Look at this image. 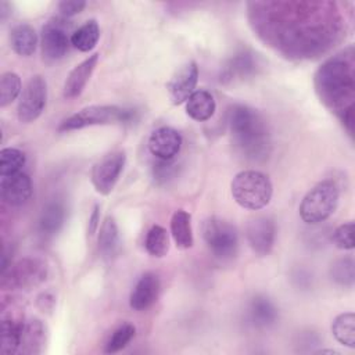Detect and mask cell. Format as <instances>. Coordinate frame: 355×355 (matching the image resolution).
I'll return each mask as SVG.
<instances>
[{
	"instance_id": "cell-7",
	"label": "cell",
	"mask_w": 355,
	"mask_h": 355,
	"mask_svg": "<svg viewBox=\"0 0 355 355\" xmlns=\"http://www.w3.org/2000/svg\"><path fill=\"white\" fill-rule=\"evenodd\" d=\"M49 275L47 263L35 257L22 258L14 263H10L1 272L0 286L6 291L31 290L42 284Z\"/></svg>"
},
{
	"instance_id": "cell-33",
	"label": "cell",
	"mask_w": 355,
	"mask_h": 355,
	"mask_svg": "<svg viewBox=\"0 0 355 355\" xmlns=\"http://www.w3.org/2000/svg\"><path fill=\"white\" fill-rule=\"evenodd\" d=\"M135 334H136V327L132 323H122L110 336V338L105 344L104 352L105 354L119 352L133 340Z\"/></svg>"
},
{
	"instance_id": "cell-27",
	"label": "cell",
	"mask_w": 355,
	"mask_h": 355,
	"mask_svg": "<svg viewBox=\"0 0 355 355\" xmlns=\"http://www.w3.org/2000/svg\"><path fill=\"white\" fill-rule=\"evenodd\" d=\"M331 333L334 338L348 347L355 348V315L354 312H344L337 315L331 322Z\"/></svg>"
},
{
	"instance_id": "cell-18",
	"label": "cell",
	"mask_w": 355,
	"mask_h": 355,
	"mask_svg": "<svg viewBox=\"0 0 355 355\" xmlns=\"http://www.w3.org/2000/svg\"><path fill=\"white\" fill-rule=\"evenodd\" d=\"M24 322L21 318H15L11 313L1 311V327H0V352L4 355H12L19 352L21 334Z\"/></svg>"
},
{
	"instance_id": "cell-36",
	"label": "cell",
	"mask_w": 355,
	"mask_h": 355,
	"mask_svg": "<svg viewBox=\"0 0 355 355\" xmlns=\"http://www.w3.org/2000/svg\"><path fill=\"white\" fill-rule=\"evenodd\" d=\"M86 7V1L83 0H64L58 3V11L62 17H73L79 14Z\"/></svg>"
},
{
	"instance_id": "cell-28",
	"label": "cell",
	"mask_w": 355,
	"mask_h": 355,
	"mask_svg": "<svg viewBox=\"0 0 355 355\" xmlns=\"http://www.w3.org/2000/svg\"><path fill=\"white\" fill-rule=\"evenodd\" d=\"M119 230L115 219L112 216H107L100 227L98 233V250L100 252L110 258L116 254L119 248Z\"/></svg>"
},
{
	"instance_id": "cell-9",
	"label": "cell",
	"mask_w": 355,
	"mask_h": 355,
	"mask_svg": "<svg viewBox=\"0 0 355 355\" xmlns=\"http://www.w3.org/2000/svg\"><path fill=\"white\" fill-rule=\"evenodd\" d=\"M46 101H47L46 79L42 75H35L25 85L18 101L17 116L19 122L31 123L36 121L44 111Z\"/></svg>"
},
{
	"instance_id": "cell-26",
	"label": "cell",
	"mask_w": 355,
	"mask_h": 355,
	"mask_svg": "<svg viewBox=\"0 0 355 355\" xmlns=\"http://www.w3.org/2000/svg\"><path fill=\"white\" fill-rule=\"evenodd\" d=\"M98 39H100V26L96 19H89L83 25H80L76 31L72 32L71 44L82 53H89L96 47Z\"/></svg>"
},
{
	"instance_id": "cell-24",
	"label": "cell",
	"mask_w": 355,
	"mask_h": 355,
	"mask_svg": "<svg viewBox=\"0 0 355 355\" xmlns=\"http://www.w3.org/2000/svg\"><path fill=\"white\" fill-rule=\"evenodd\" d=\"M10 46L15 54L29 57L36 51L37 35L29 24H18L10 31Z\"/></svg>"
},
{
	"instance_id": "cell-19",
	"label": "cell",
	"mask_w": 355,
	"mask_h": 355,
	"mask_svg": "<svg viewBox=\"0 0 355 355\" xmlns=\"http://www.w3.org/2000/svg\"><path fill=\"white\" fill-rule=\"evenodd\" d=\"M258 67L257 57L251 51L243 50L234 54L225 65L220 73V82L229 83L233 80H241L255 72Z\"/></svg>"
},
{
	"instance_id": "cell-3",
	"label": "cell",
	"mask_w": 355,
	"mask_h": 355,
	"mask_svg": "<svg viewBox=\"0 0 355 355\" xmlns=\"http://www.w3.org/2000/svg\"><path fill=\"white\" fill-rule=\"evenodd\" d=\"M227 125L233 146L247 159H265L272 148L270 132L263 116L244 104H234L227 111Z\"/></svg>"
},
{
	"instance_id": "cell-16",
	"label": "cell",
	"mask_w": 355,
	"mask_h": 355,
	"mask_svg": "<svg viewBox=\"0 0 355 355\" xmlns=\"http://www.w3.org/2000/svg\"><path fill=\"white\" fill-rule=\"evenodd\" d=\"M161 290L159 277L154 272L143 273L133 286L129 295V305L135 311L148 309L158 298Z\"/></svg>"
},
{
	"instance_id": "cell-2",
	"label": "cell",
	"mask_w": 355,
	"mask_h": 355,
	"mask_svg": "<svg viewBox=\"0 0 355 355\" xmlns=\"http://www.w3.org/2000/svg\"><path fill=\"white\" fill-rule=\"evenodd\" d=\"M313 87L320 103L354 133L355 51L352 46L329 57L315 72Z\"/></svg>"
},
{
	"instance_id": "cell-15",
	"label": "cell",
	"mask_w": 355,
	"mask_h": 355,
	"mask_svg": "<svg viewBox=\"0 0 355 355\" xmlns=\"http://www.w3.org/2000/svg\"><path fill=\"white\" fill-rule=\"evenodd\" d=\"M32 180L29 175L18 172L0 179L1 200L10 207H21L26 204L32 196Z\"/></svg>"
},
{
	"instance_id": "cell-22",
	"label": "cell",
	"mask_w": 355,
	"mask_h": 355,
	"mask_svg": "<svg viewBox=\"0 0 355 355\" xmlns=\"http://www.w3.org/2000/svg\"><path fill=\"white\" fill-rule=\"evenodd\" d=\"M67 218V209L64 202L54 200L47 202L39 216V230L43 236H55L64 226Z\"/></svg>"
},
{
	"instance_id": "cell-8",
	"label": "cell",
	"mask_w": 355,
	"mask_h": 355,
	"mask_svg": "<svg viewBox=\"0 0 355 355\" xmlns=\"http://www.w3.org/2000/svg\"><path fill=\"white\" fill-rule=\"evenodd\" d=\"M202 239L211 254L220 259H232L239 250V233L234 225L219 216H211L202 223Z\"/></svg>"
},
{
	"instance_id": "cell-17",
	"label": "cell",
	"mask_w": 355,
	"mask_h": 355,
	"mask_svg": "<svg viewBox=\"0 0 355 355\" xmlns=\"http://www.w3.org/2000/svg\"><path fill=\"white\" fill-rule=\"evenodd\" d=\"M98 55V53H94L71 69L62 87V94L65 98H76L82 94L93 71L97 67Z\"/></svg>"
},
{
	"instance_id": "cell-1",
	"label": "cell",
	"mask_w": 355,
	"mask_h": 355,
	"mask_svg": "<svg viewBox=\"0 0 355 355\" xmlns=\"http://www.w3.org/2000/svg\"><path fill=\"white\" fill-rule=\"evenodd\" d=\"M248 21L254 33L290 60H311L341 40L344 24L331 1H251Z\"/></svg>"
},
{
	"instance_id": "cell-31",
	"label": "cell",
	"mask_w": 355,
	"mask_h": 355,
	"mask_svg": "<svg viewBox=\"0 0 355 355\" xmlns=\"http://www.w3.org/2000/svg\"><path fill=\"white\" fill-rule=\"evenodd\" d=\"M21 93V78L15 72H4L0 78V107L10 105Z\"/></svg>"
},
{
	"instance_id": "cell-14",
	"label": "cell",
	"mask_w": 355,
	"mask_h": 355,
	"mask_svg": "<svg viewBox=\"0 0 355 355\" xmlns=\"http://www.w3.org/2000/svg\"><path fill=\"white\" fill-rule=\"evenodd\" d=\"M182 135L171 126H159L148 137L150 153L161 161L173 159L182 148Z\"/></svg>"
},
{
	"instance_id": "cell-29",
	"label": "cell",
	"mask_w": 355,
	"mask_h": 355,
	"mask_svg": "<svg viewBox=\"0 0 355 355\" xmlns=\"http://www.w3.org/2000/svg\"><path fill=\"white\" fill-rule=\"evenodd\" d=\"M146 251L154 258H162L169 251V236L165 227L154 225L148 229L144 240Z\"/></svg>"
},
{
	"instance_id": "cell-10",
	"label": "cell",
	"mask_w": 355,
	"mask_h": 355,
	"mask_svg": "<svg viewBox=\"0 0 355 355\" xmlns=\"http://www.w3.org/2000/svg\"><path fill=\"white\" fill-rule=\"evenodd\" d=\"M125 164L126 155L123 151L110 153L104 155L98 162H96L90 175L92 184L94 186L96 191L103 196H108L119 180Z\"/></svg>"
},
{
	"instance_id": "cell-20",
	"label": "cell",
	"mask_w": 355,
	"mask_h": 355,
	"mask_svg": "<svg viewBox=\"0 0 355 355\" xmlns=\"http://www.w3.org/2000/svg\"><path fill=\"white\" fill-rule=\"evenodd\" d=\"M46 344V326L40 319L31 318L24 322L19 352L36 355L43 352Z\"/></svg>"
},
{
	"instance_id": "cell-5",
	"label": "cell",
	"mask_w": 355,
	"mask_h": 355,
	"mask_svg": "<svg viewBox=\"0 0 355 355\" xmlns=\"http://www.w3.org/2000/svg\"><path fill=\"white\" fill-rule=\"evenodd\" d=\"M136 111L133 108H125L111 104H96L89 105L78 112L72 114L61 122L58 126L60 132L79 130L87 126L96 125H110V123H129L135 121Z\"/></svg>"
},
{
	"instance_id": "cell-34",
	"label": "cell",
	"mask_w": 355,
	"mask_h": 355,
	"mask_svg": "<svg viewBox=\"0 0 355 355\" xmlns=\"http://www.w3.org/2000/svg\"><path fill=\"white\" fill-rule=\"evenodd\" d=\"M333 241L337 248L340 250H352L355 245L354 241V222L348 220L345 223H341L334 232H333Z\"/></svg>"
},
{
	"instance_id": "cell-25",
	"label": "cell",
	"mask_w": 355,
	"mask_h": 355,
	"mask_svg": "<svg viewBox=\"0 0 355 355\" xmlns=\"http://www.w3.org/2000/svg\"><path fill=\"white\" fill-rule=\"evenodd\" d=\"M171 234L178 248L189 250L194 244L191 215L184 209H178L171 218Z\"/></svg>"
},
{
	"instance_id": "cell-12",
	"label": "cell",
	"mask_w": 355,
	"mask_h": 355,
	"mask_svg": "<svg viewBox=\"0 0 355 355\" xmlns=\"http://www.w3.org/2000/svg\"><path fill=\"white\" fill-rule=\"evenodd\" d=\"M245 237L251 250L259 255H268L276 239V226L275 222L268 216H254L248 220L245 227Z\"/></svg>"
},
{
	"instance_id": "cell-6",
	"label": "cell",
	"mask_w": 355,
	"mask_h": 355,
	"mask_svg": "<svg viewBox=\"0 0 355 355\" xmlns=\"http://www.w3.org/2000/svg\"><path fill=\"white\" fill-rule=\"evenodd\" d=\"M340 200V189L334 180L326 179L315 184L300 204V216L308 225H316L330 218Z\"/></svg>"
},
{
	"instance_id": "cell-21",
	"label": "cell",
	"mask_w": 355,
	"mask_h": 355,
	"mask_svg": "<svg viewBox=\"0 0 355 355\" xmlns=\"http://www.w3.org/2000/svg\"><path fill=\"white\" fill-rule=\"evenodd\" d=\"M247 319L254 327H269L277 320V308L268 297L255 295L247 306Z\"/></svg>"
},
{
	"instance_id": "cell-23",
	"label": "cell",
	"mask_w": 355,
	"mask_h": 355,
	"mask_svg": "<svg viewBox=\"0 0 355 355\" xmlns=\"http://www.w3.org/2000/svg\"><path fill=\"white\" fill-rule=\"evenodd\" d=\"M215 98L208 90H194L193 94L186 100V114L197 122H205L211 119L215 114Z\"/></svg>"
},
{
	"instance_id": "cell-37",
	"label": "cell",
	"mask_w": 355,
	"mask_h": 355,
	"mask_svg": "<svg viewBox=\"0 0 355 355\" xmlns=\"http://www.w3.org/2000/svg\"><path fill=\"white\" fill-rule=\"evenodd\" d=\"M100 227V205L96 204L92 209V214L89 216V223H87V234L93 236L97 229Z\"/></svg>"
},
{
	"instance_id": "cell-4",
	"label": "cell",
	"mask_w": 355,
	"mask_h": 355,
	"mask_svg": "<svg viewBox=\"0 0 355 355\" xmlns=\"http://www.w3.org/2000/svg\"><path fill=\"white\" fill-rule=\"evenodd\" d=\"M230 193L233 200L241 208L258 211L270 202L273 186L265 173L254 169H245L236 173L232 179Z\"/></svg>"
},
{
	"instance_id": "cell-11",
	"label": "cell",
	"mask_w": 355,
	"mask_h": 355,
	"mask_svg": "<svg viewBox=\"0 0 355 355\" xmlns=\"http://www.w3.org/2000/svg\"><path fill=\"white\" fill-rule=\"evenodd\" d=\"M69 43L71 37H68V28L61 19H51L42 28L40 46L43 58L47 62L61 60L67 54Z\"/></svg>"
},
{
	"instance_id": "cell-38",
	"label": "cell",
	"mask_w": 355,
	"mask_h": 355,
	"mask_svg": "<svg viewBox=\"0 0 355 355\" xmlns=\"http://www.w3.org/2000/svg\"><path fill=\"white\" fill-rule=\"evenodd\" d=\"M8 8H10V4H8V3H6V1H1V3H0V18H1V21H4L6 17L10 14V12H8Z\"/></svg>"
},
{
	"instance_id": "cell-35",
	"label": "cell",
	"mask_w": 355,
	"mask_h": 355,
	"mask_svg": "<svg viewBox=\"0 0 355 355\" xmlns=\"http://www.w3.org/2000/svg\"><path fill=\"white\" fill-rule=\"evenodd\" d=\"M171 161H161L158 159L157 164H154V178L159 182H166L171 176H173L175 173V164Z\"/></svg>"
},
{
	"instance_id": "cell-30",
	"label": "cell",
	"mask_w": 355,
	"mask_h": 355,
	"mask_svg": "<svg viewBox=\"0 0 355 355\" xmlns=\"http://www.w3.org/2000/svg\"><path fill=\"white\" fill-rule=\"evenodd\" d=\"M26 162L24 151L14 147H6L0 151V176H10L21 172Z\"/></svg>"
},
{
	"instance_id": "cell-13",
	"label": "cell",
	"mask_w": 355,
	"mask_h": 355,
	"mask_svg": "<svg viewBox=\"0 0 355 355\" xmlns=\"http://www.w3.org/2000/svg\"><path fill=\"white\" fill-rule=\"evenodd\" d=\"M198 82V67L196 61L183 64L166 83L171 101L175 105L184 103L194 92Z\"/></svg>"
},
{
	"instance_id": "cell-32",
	"label": "cell",
	"mask_w": 355,
	"mask_h": 355,
	"mask_svg": "<svg viewBox=\"0 0 355 355\" xmlns=\"http://www.w3.org/2000/svg\"><path fill=\"white\" fill-rule=\"evenodd\" d=\"M330 277L337 284L351 287L355 282V263L349 257L336 259L330 266Z\"/></svg>"
}]
</instances>
